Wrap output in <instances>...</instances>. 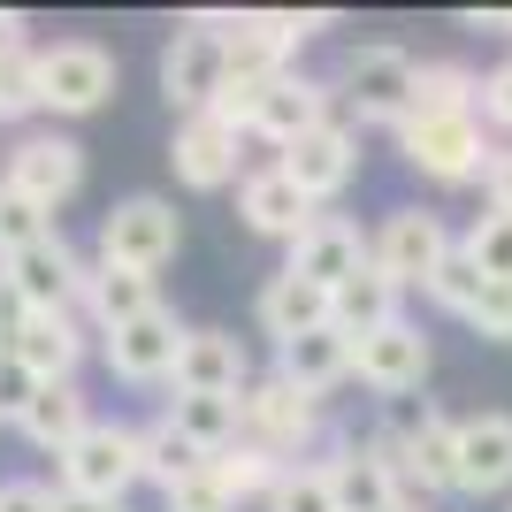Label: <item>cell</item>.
Masks as SVG:
<instances>
[{
    "instance_id": "1",
    "label": "cell",
    "mask_w": 512,
    "mask_h": 512,
    "mask_svg": "<svg viewBox=\"0 0 512 512\" xmlns=\"http://www.w3.org/2000/svg\"><path fill=\"white\" fill-rule=\"evenodd\" d=\"M192 23L222 31L230 85H268V77H283L291 54H299L314 31H329V16H291V8H253V16H214V8H199Z\"/></svg>"
},
{
    "instance_id": "2",
    "label": "cell",
    "mask_w": 512,
    "mask_h": 512,
    "mask_svg": "<svg viewBox=\"0 0 512 512\" xmlns=\"http://www.w3.org/2000/svg\"><path fill=\"white\" fill-rule=\"evenodd\" d=\"M413 85H421V62L406 46H352L337 62V107L360 123H413Z\"/></svg>"
},
{
    "instance_id": "3",
    "label": "cell",
    "mask_w": 512,
    "mask_h": 512,
    "mask_svg": "<svg viewBox=\"0 0 512 512\" xmlns=\"http://www.w3.org/2000/svg\"><path fill=\"white\" fill-rule=\"evenodd\" d=\"M69 497H107V505H123L130 482H146V428L130 421H92L77 444L54 459Z\"/></svg>"
},
{
    "instance_id": "4",
    "label": "cell",
    "mask_w": 512,
    "mask_h": 512,
    "mask_svg": "<svg viewBox=\"0 0 512 512\" xmlns=\"http://www.w3.org/2000/svg\"><path fill=\"white\" fill-rule=\"evenodd\" d=\"M398 153H406L428 184H474V176H490V161H497L482 115H413V123H398Z\"/></svg>"
},
{
    "instance_id": "5",
    "label": "cell",
    "mask_w": 512,
    "mask_h": 512,
    "mask_svg": "<svg viewBox=\"0 0 512 512\" xmlns=\"http://www.w3.org/2000/svg\"><path fill=\"white\" fill-rule=\"evenodd\" d=\"M176 245H184V222H176L169 199H123V207L100 214V268H138V276H161L176 260Z\"/></svg>"
},
{
    "instance_id": "6",
    "label": "cell",
    "mask_w": 512,
    "mask_h": 512,
    "mask_svg": "<svg viewBox=\"0 0 512 512\" xmlns=\"http://www.w3.org/2000/svg\"><path fill=\"white\" fill-rule=\"evenodd\" d=\"M245 444L276 451L283 467H306V451L321 444V398H306V390L283 383V375L245 383Z\"/></svg>"
},
{
    "instance_id": "7",
    "label": "cell",
    "mask_w": 512,
    "mask_h": 512,
    "mask_svg": "<svg viewBox=\"0 0 512 512\" xmlns=\"http://www.w3.org/2000/svg\"><path fill=\"white\" fill-rule=\"evenodd\" d=\"M115 92V54L100 39H54L39 46V107L46 115H92Z\"/></svg>"
},
{
    "instance_id": "8",
    "label": "cell",
    "mask_w": 512,
    "mask_h": 512,
    "mask_svg": "<svg viewBox=\"0 0 512 512\" xmlns=\"http://www.w3.org/2000/svg\"><path fill=\"white\" fill-rule=\"evenodd\" d=\"M222 85H230L222 31H207V23H184V31L161 46V100H169L176 115H207V107L222 100Z\"/></svg>"
},
{
    "instance_id": "9",
    "label": "cell",
    "mask_w": 512,
    "mask_h": 512,
    "mask_svg": "<svg viewBox=\"0 0 512 512\" xmlns=\"http://www.w3.org/2000/svg\"><path fill=\"white\" fill-rule=\"evenodd\" d=\"M451 260V237L428 207H390L383 230H375V268H383L398 291H428L436 268Z\"/></svg>"
},
{
    "instance_id": "10",
    "label": "cell",
    "mask_w": 512,
    "mask_h": 512,
    "mask_svg": "<svg viewBox=\"0 0 512 512\" xmlns=\"http://www.w3.org/2000/svg\"><path fill=\"white\" fill-rule=\"evenodd\" d=\"M8 184H16L23 199H39L46 214L69 207V199H77V184H85V146H77V138H62V130H31V138H16V146H8Z\"/></svg>"
},
{
    "instance_id": "11",
    "label": "cell",
    "mask_w": 512,
    "mask_h": 512,
    "mask_svg": "<svg viewBox=\"0 0 512 512\" xmlns=\"http://www.w3.org/2000/svg\"><path fill=\"white\" fill-rule=\"evenodd\" d=\"M337 123V85H321V77H299V69H283V77H268L260 85V123L253 138H268V146H299L306 130Z\"/></svg>"
},
{
    "instance_id": "12",
    "label": "cell",
    "mask_w": 512,
    "mask_h": 512,
    "mask_svg": "<svg viewBox=\"0 0 512 512\" xmlns=\"http://www.w3.org/2000/svg\"><path fill=\"white\" fill-rule=\"evenodd\" d=\"M8 283H16L23 299H31V314H77V306H85L92 268H85L77 253H69V237L54 230L46 245H31V253H16V260H8Z\"/></svg>"
},
{
    "instance_id": "13",
    "label": "cell",
    "mask_w": 512,
    "mask_h": 512,
    "mask_svg": "<svg viewBox=\"0 0 512 512\" xmlns=\"http://www.w3.org/2000/svg\"><path fill=\"white\" fill-rule=\"evenodd\" d=\"M276 169L321 207V199H337L344 184L360 176V138H352V123H321V130H306L299 146L276 153Z\"/></svg>"
},
{
    "instance_id": "14",
    "label": "cell",
    "mask_w": 512,
    "mask_h": 512,
    "mask_svg": "<svg viewBox=\"0 0 512 512\" xmlns=\"http://www.w3.org/2000/svg\"><path fill=\"white\" fill-rule=\"evenodd\" d=\"M352 375H360L375 398H413V390L428 383V337L413 321H390V329L352 344Z\"/></svg>"
},
{
    "instance_id": "15",
    "label": "cell",
    "mask_w": 512,
    "mask_h": 512,
    "mask_svg": "<svg viewBox=\"0 0 512 512\" xmlns=\"http://www.w3.org/2000/svg\"><path fill=\"white\" fill-rule=\"evenodd\" d=\"M100 352H107V367H115L123 383H169V375H176V352H184V321H176L169 306H153L146 321L107 329Z\"/></svg>"
},
{
    "instance_id": "16",
    "label": "cell",
    "mask_w": 512,
    "mask_h": 512,
    "mask_svg": "<svg viewBox=\"0 0 512 512\" xmlns=\"http://www.w3.org/2000/svg\"><path fill=\"white\" fill-rule=\"evenodd\" d=\"M245 344L230 329H184V352H176L169 390L176 398H245Z\"/></svg>"
},
{
    "instance_id": "17",
    "label": "cell",
    "mask_w": 512,
    "mask_h": 512,
    "mask_svg": "<svg viewBox=\"0 0 512 512\" xmlns=\"http://www.w3.org/2000/svg\"><path fill=\"white\" fill-rule=\"evenodd\" d=\"M367 260H375V237H360V222H344V214H321L314 230L291 245V276H306V283H321V291H344V283L360 276Z\"/></svg>"
},
{
    "instance_id": "18",
    "label": "cell",
    "mask_w": 512,
    "mask_h": 512,
    "mask_svg": "<svg viewBox=\"0 0 512 512\" xmlns=\"http://www.w3.org/2000/svg\"><path fill=\"white\" fill-rule=\"evenodd\" d=\"M237 138L222 115H184L169 138V169L176 184H192V192H222V184H237Z\"/></svg>"
},
{
    "instance_id": "19",
    "label": "cell",
    "mask_w": 512,
    "mask_h": 512,
    "mask_svg": "<svg viewBox=\"0 0 512 512\" xmlns=\"http://www.w3.org/2000/svg\"><path fill=\"white\" fill-rule=\"evenodd\" d=\"M237 214H245V230H253V237H283V245H299V237L321 222V207L276 169V161L237 184Z\"/></svg>"
},
{
    "instance_id": "20",
    "label": "cell",
    "mask_w": 512,
    "mask_h": 512,
    "mask_svg": "<svg viewBox=\"0 0 512 512\" xmlns=\"http://www.w3.org/2000/svg\"><path fill=\"white\" fill-rule=\"evenodd\" d=\"M321 467H329L337 512H390L398 505V459H390L375 436H367V444H337Z\"/></svg>"
},
{
    "instance_id": "21",
    "label": "cell",
    "mask_w": 512,
    "mask_h": 512,
    "mask_svg": "<svg viewBox=\"0 0 512 512\" xmlns=\"http://www.w3.org/2000/svg\"><path fill=\"white\" fill-rule=\"evenodd\" d=\"M512 490V413H467L459 421V497Z\"/></svg>"
},
{
    "instance_id": "22",
    "label": "cell",
    "mask_w": 512,
    "mask_h": 512,
    "mask_svg": "<svg viewBox=\"0 0 512 512\" xmlns=\"http://www.w3.org/2000/svg\"><path fill=\"white\" fill-rule=\"evenodd\" d=\"M253 321L268 329V337H276V352H283V344H299V337H314V329H329V291L283 268V276H268V283H260Z\"/></svg>"
},
{
    "instance_id": "23",
    "label": "cell",
    "mask_w": 512,
    "mask_h": 512,
    "mask_svg": "<svg viewBox=\"0 0 512 512\" xmlns=\"http://www.w3.org/2000/svg\"><path fill=\"white\" fill-rule=\"evenodd\" d=\"M16 360L31 367L39 383H77V360H85L77 314H31V329L16 337Z\"/></svg>"
},
{
    "instance_id": "24",
    "label": "cell",
    "mask_w": 512,
    "mask_h": 512,
    "mask_svg": "<svg viewBox=\"0 0 512 512\" xmlns=\"http://www.w3.org/2000/svg\"><path fill=\"white\" fill-rule=\"evenodd\" d=\"M390 321H398V283H390L375 260H367L344 291H329V329H344L352 344L375 337V329H390Z\"/></svg>"
},
{
    "instance_id": "25",
    "label": "cell",
    "mask_w": 512,
    "mask_h": 512,
    "mask_svg": "<svg viewBox=\"0 0 512 512\" xmlns=\"http://www.w3.org/2000/svg\"><path fill=\"white\" fill-rule=\"evenodd\" d=\"M276 375H283V383H299L306 398H321V390H337L344 375H352V337H344V329H314V337L283 344Z\"/></svg>"
},
{
    "instance_id": "26",
    "label": "cell",
    "mask_w": 512,
    "mask_h": 512,
    "mask_svg": "<svg viewBox=\"0 0 512 512\" xmlns=\"http://www.w3.org/2000/svg\"><path fill=\"white\" fill-rule=\"evenodd\" d=\"M16 428H23V436H31L39 451H54V459H62V451L92 428V398H85L77 383H46V390H39V406L23 413Z\"/></svg>"
},
{
    "instance_id": "27",
    "label": "cell",
    "mask_w": 512,
    "mask_h": 512,
    "mask_svg": "<svg viewBox=\"0 0 512 512\" xmlns=\"http://www.w3.org/2000/svg\"><path fill=\"white\" fill-rule=\"evenodd\" d=\"M153 276H138V268H100L92 260V283H85V314L100 321V337L107 329H123V321H146L153 314Z\"/></svg>"
},
{
    "instance_id": "28",
    "label": "cell",
    "mask_w": 512,
    "mask_h": 512,
    "mask_svg": "<svg viewBox=\"0 0 512 512\" xmlns=\"http://www.w3.org/2000/svg\"><path fill=\"white\" fill-rule=\"evenodd\" d=\"M169 421L184 428L207 459L245 444V398H169Z\"/></svg>"
},
{
    "instance_id": "29",
    "label": "cell",
    "mask_w": 512,
    "mask_h": 512,
    "mask_svg": "<svg viewBox=\"0 0 512 512\" xmlns=\"http://www.w3.org/2000/svg\"><path fill=\"white\" fill-rule=\"evenodd\" d=\"M413 115H482V77L467 62H421Z\"/></svg>"
},
{
    "instance_id": "30",
    "label": "cell",
    "mask_w": 512,
    "mask_h": 512,
    "mask_svg": "<svg viewBox=\"0 0 512 512\" xmlns=\"http://www.w3.org/2000/svg\"><path fill=\"white\" fill-rule=\"evenodd\" d=\"M214 459L207 451L192 444V436H184V428L169 421V413H161V421L146 428V482H161V497L176 490V482H192V474H207Z\"/></svg>"
},
{
    "instance_id": "31",
    "label": "cell",
    "mask_w": 512,
    "mask_h": 512,
    "mask_svg": "<svg viewBox=\"0 0 512 512\" xmlns=\"http://www.w3.org/2000/svg\"><path fill=\"white\" fill-rule=\"evenodd\" d=\"M46 237H54V214H46L39 199H23L16 184L0 176V268L16 253H31V245H46Z\"/></svg>"
},
{
    "instance_id": "32",
    "label": "cell",
    "mask_w": 512,
    "mask_h": 512,
    "mask_svg": "<svg viewBox=\"0 0 512 512\" xmlns=\"http://www.w3.org/2000/svg\"><path fill=\"white\" fill-rule=\"evenodd\" d=\"M214 474H222V490H230L237 505H245V497H260V505H268V497H276V482H283V459H276V451H260V444H237V451H222V459H214Z\"/></svg>"
},
{
    "instance_id": "33",
    "label": "cell",
    "mask_w": 512,
    "mask_h": 512,
    "mask_svg": "<svg viewBox=\"0 0 512 512\" xmlns=\"http://www.w3.org/2000/svg\"><path fill=\"white\" fill-rule=\"evenodd\" d=\"M482 291H490V276H482V260H474L467 245H451V260L436 268V283H428V299L444 306V314H459V321H467Z\"/></svg>"
},
{
    "instance_id": "34",
    "label": "cell",
    "mask_w": 512,
    "mask_h": 512,
    "mask_svg": "<svg viewBox=\"0 0 512 512\" xmlns=\"http://www.w3.org/2000/svg\"><path fill=\"white\" fill-rule=\"evenodd\" d=\"M436 421H444V413L428 406L421 390H413V398H383V428H375V444H383L390 459H406V451L421 444V436H428Z\"/></svg>"
},
{
    "instance_id": "35",
    "label": "cell",
    "mask_w": 512,
    "mask_h": 512,
    "mask_svg": "<svg viewBox=\"0 0 512 512\" xmlns=\"http://www.w3.org/2000/svg\"><path fill=\"white\" fill-rule=\"evenodd\" d=\"M268 512H337L329 467H321V459H306V467H283V482H276V497H268Z\"/></svg>"
},
{
    "instance_id": "36",
    "label": "cell",
    "mask_w": 512,
    "mask_h": 512,
    "mask_svg": "<svg viewBox=\"0 0 512 512\" xmlns=\"http://www.w3.org/2000/svg\"><path fill=\"white\" fill-rule=\"evenodd\" d=\"M23 115H39V46L0 62V123H23Z\"/></svg>"
},
{
    "instance_id": "37",
    "label": "cell",
    "mask_w": 512,
    "mask_h": 512,
    "mask_svg": "<svg viewBox=\"0 0 512 512\" xmlns=\"http://www.w3.org/2000/svg\"><path fill=\"white\" fill-rule=\"evenodd\" d=\"M459 245L482 260L490 283H512V214H474V230L459 237Z\"/></svg>"
},
{
    "instance_id": "38",
    "label": "cell",
    "mask_w": 512,
    "mask_h": 512,
    "mask_svg": "<svg viewBox=\"0 0 512 512\" xmlns=\"http://www.w3.org/2000/svg\"><path fill=\"white\" fill-rule=\"evenodd\" d=\"M161 512H237V497L222 490V474H192V482H176L169 497H161Z\"/></svg>"
},
{
    "instance_id": "39",
    "label": "cell",
    "mask_w": 512,
    "mask_h": 512,
    "mask_svg": "<svg viewBox=\"0 0 512 512\" xmlns=\"http://www.w3.org/2000/svg\"><path fill=\"white\" fill-rule=\"evenodd\" d=\"M39 390H46V383L16 360V352H0V421H23V413L39 406Z\"/></svg>"
},
{
    "instance_id": "40",
    "label": "cell",
    "mask_w": 512,
    "mask_h": 512,
    "mask_svg": "<svg viewBox=\"0 0 512 512\" xmlns=\"http://www.w3.org/2000/svg\"><path fill=\"white\" fill-rule=\"evenodd\" d=\"M474 337H490V344H512V283H490L482 299H474Z\"/></svg>"
},
{
    "instance_id": "41",
    "label": "cell",
    "mask_w": 512,
    "mask_h": 512,
    "mask_svg": "<svg viewBox=\"0 0 512 512\" xmlns=\"http://www.w3.org/2000/svg\"><path fill=\"white\" fill-rule=\"evenodd\" d=\"M482 123L512 138V62H497L490 77H482Z\"/></svg>"
},
{
    "instance_id": "42",
    "label": "cell",
    "mask_w": 512,
    "mask_h": 512,
    "mask_svg": "<svg viewBox=\"0 0 512 512\" xmlns=\"http://www.w3.org/2000/svg\"><path fill=\"white\" fill-rule=\"evenodd\" d=\"M23 329H31V299H23L16 283H8V268H0V352H16Z\"/></svg>"
},
{
    "instance_id": "43",
    "label": "cell",
    "mask_w": 512,
    "mask_h": 512,
    "mask_svg": "<svg viewBox=\"0 0 512 512\" xmlns=\"http://www.w3.org/2000/svg\"><path fill=\"white\" fill-rule=\"evenodd\" d=\"M0 512H54L46 482H0Z\"/></svg>"
},
{
    "instance_id": "44",
    "label": "cell",
    "mask_w": 512,
    "mask_h": 512,
    "mask_svg": "<svg viewBox=\"0 0 512 512\" xmlns=\"http://www.w3.org/2000/svg\"><path fill=\"white\" fill-rule=\"evenodd\" d=\"M482 192H490V214H512V146H497L490 176H482Z\"/></svg>"
},
{
    "instance_id": "45",
    "label": "cell",
    "mask_w": 512,
    "mask_h": 512,
    "mask_svg": "<svg viewBox=\"0 0 512 512\" xmlns=\"http://www.w3.org/2000/svg\"><path fill=\"white\" fill-rule=\"evenodd\" d=\"M23 46H31V39H23V16H16V8H0V62L23 54Z\"/></svg>"
},
{
    "instance_id": "46",
    "label": "cell",
    "mask_w": 512,
    "mask_h": 512,
    "mask_svg": "<svg viewBox=\"0 0 512 512\" xmlns=\"http://www.w3.org/2000/svg\"><path fill=\"white\" fill-rule=\"evenodd\" d=\"M54 512H123V505H107V497H69V490H54Z\"/></svg>"
},
{
    "instance_id": "47",
    "label": "cell",
    "mask_w": 512,
    "mask_h": 512,
    "mask_svg": "<svg viewBox=\"0 0 512 512\" xmlns=\"http://www.w3.org/2000/svg\"><path fill=\"white\" fill-rule=\"evenodd\" d=\"M474 23V31H505V39H512V8H482V16H467Z\"/></svg>"
},
{
    "instance_id": "48",
    "label": "cell",
    "mask_w": 512,
    "mask_h": 512,
    "mask_svg": "<svg viewBox=\"0 0 512 512\" xmlns=\"http://www.w3.org/2000/svg\"><path fill=\"white\" fill-rule=\"evenodd\" d=\"M390 512H428V505H390Z\"/></svg>"
}]
</instances>
